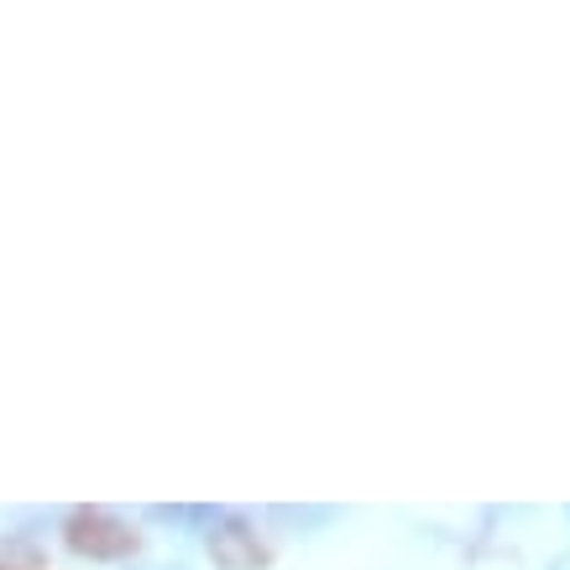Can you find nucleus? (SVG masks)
Returning <instances> with one entry per match:
<instances>
[{
    "label": "nucleus",
    "instance_id": "nucleus-1",
    "mask_svg": "<svg viewBox=\"0 0 570 570\" xmlns=\"http://www.w3.org/2000/svg\"><path fill=\"white\" fill-rule=\"evenodd\" d=\"M69 550L89 554V560H121V554L137 550V534L110 508H79L69 519Z\"/></svg>",
    "mask_w": 570,
    "mask_h": 570
},
{
    "label": "nucleus",
    "instance_id": "nucleus-2",
    "mask_svg": "<svg viewBox=\"0 0 570 570\" xmlns=\"http://www.w3.org/2000/svg\"><path fill=\"white\" fill-rule=\"evenodd\" d=\"M209 554H215V566H220V570H257L262 560H267L257 529H252V523H242V519H220V523H215V534H209Z\"/></svg>",
    "mask_w": 570,
    "mask_h": 570
},
{
    "label": "nucleus",
    "instance_id": "nucleus-3",
    "mask_svg": "<svg viewBox=\"0 0 570 570\" xmlns=\"http://www.w3.org/2000/svg\"><path fill=\"white\" fill-rule=\"evenodd\" d=\"M273 523L294 529V534H320L335 523V508H273Z\"/></svg>",
    "mask_w": 570,
    "mask_h": 570
},
{
    "label": "nucleus",
    "instance_id": "nucleus-4",
    "mask_svg": "<svg viewBox=\"0 0 570 570\" xmlns=\"http://www.w3.org/2000/svg\"><path fill=\"white\" fill-rule=\"evenodd\" d=\"M550 570H570V554H560V560H550Z\"/></svg>",
    "mask_w": 570,
    "mask_h": 570
}]
</instances>
